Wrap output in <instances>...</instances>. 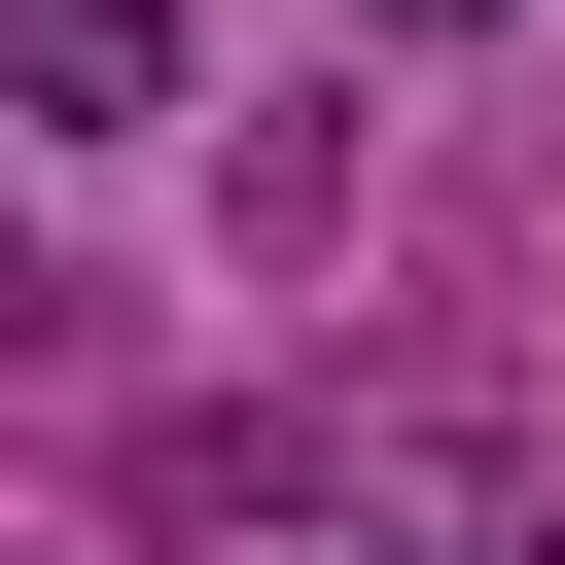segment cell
Returning a JSON list of instances; mask_svg holds the SVG:
<instances>
[{
	"label": "cell",
	"instance_id": "6da1fadb",
	"mask_svg": "<svg viewBox=\"0 0 565 565\" xmlns=\"http://www.w3.org/2000/svg\"><path fill=\"white\" fill-rule=\"evenodd\" d=\"M0 106H71V141H141V106H177V0H0Z\"/></svg>",
	"mask_w": 565,
	"mask_h": 565
},
{
	"label": "cell",
	"instance_id": "7a4b0ae2",
	"mask_svg": "<svg viewBox=\"0 0 565 565\" xmlns=\"http://www.w3.org/2000/svg\"><path fill=\"white\" fill-rule=\"evenodd\" d=\"M388 35H494V0H388Z\"/></svg>",
	"mask_w": 565,
	"mask_h": 565
},
{
	"label": "cell",
	"instance_id": "3957f363",
	"mask_svg": "<svg viewBox=\"0 0 565 565\" xmlns=\"http://www.w3.org/2000/svg\"><path fill=\"white\" fill-rule=\"evenodd\" d=\"M282 565H353V530H282Z\"/></svg>",
	"mask_w": 565,
	"mask_h": 565
}]
</instances>
